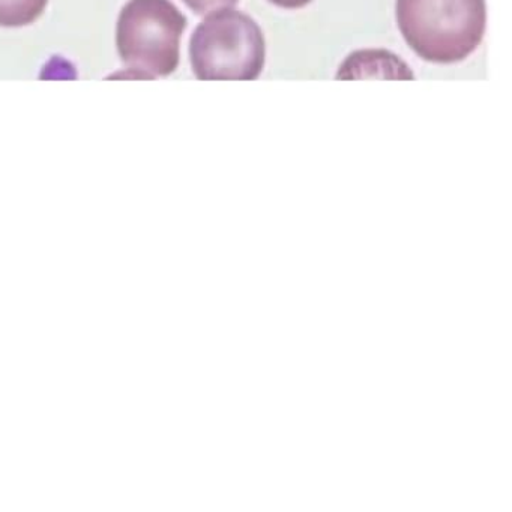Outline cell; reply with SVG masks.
Returning a JSON list of instances; mask_svg holds the SVG:
<instances>
[{"instance_id":"7a4b0ae2","label":"cell","mask_w":512,"mask_h":512,"mask_svg":"<svg viewBox=\"0 0 512 512\" xmlns=\"http://www.w3.org/2000/svg\"><path fill=\"white\" fill-rule=\"evenodd\" d=\"M184 14L170 0H130L116 26V47L127 73L143 80L175 73L181 58Z\"/></svg>"},{"instance_id":"3957f363","label":"cell","mask_w":512,"mask_h":512,"mask_svg":"<svg viewBox=\"0 0 512 512\" xmlns=\"http://www.w3.org/2000/svg\"><path fill=\"white\" fill-rule=\"evenodd\" d=\"M265 38L242 11L223 8L205 16L190 41L196 79L256 80L265 67Z\"/></svg>"},{"instance_id":"277c9868","label":"cell","mask_w":512,"mask_h":512,"mask_svg":"<svg viewBox=\"0 0 512 512\" xmlns=\"http://www.w3.org/2000/svg\"><path fill=\"white\" fill-rule=\"evenodd\" d=\"M338 79H398L412 80V71L406 64L388 52L353 53L341 65Z\"/></svg>"},{"instance_id":"8992f818","label":"cell","mask_w":512,"mask_h":512,"mask_svg":"<svg viewBox=\"0 0 512 512\" xmlns=\"http://www.w3.org/2000/svg\"><path fill=\"white\" fill-rule=\"evenodd\" d=\"M182 2L197 16H208L214 11L232 8L233 5L238 4V0H182Z\"/></svg>"},{"instance_id":"52a82bcc","label":"cell","mask_w":512,"mask_h":512,"mask_svg":"<svg viewBox=\"0 0 512 512\" xmlns=\"http://www.w3.org/2000/svg\"><path fill=\"white\" fill-rule=\"evenodd\" d=\"M275 7L284 8V10H299V8L307 7L313 0H268Z\"/></svg>"},{"instance_id":"6da1fadb","label":"cell","mask_w":512,"mask_h":512,"mask_svg":"<svg viewBox=\"0 0 512 512\" xmlns=\"http://www.w3.org/2000/svg\"><path fill=\"white\" fill-rule=\"evenodd\" d=\"M397 25L407 46L431 64L469 58L485 34V0H397Z\"/></svg>"},{"instance_id":"5b68a950","label":"cell","mask_w":512,"mask_h":512,"mask_svg":"<svg viewBox=\"0 0 512 512\" xmlns=\"http://www.w3.org/2000/svg\"><path fill=\"white\" fill-rule=\"evenodd\" d=\"M49 0H0V26L23 28L40 19Z\"/></svg>"}]
</instances>
